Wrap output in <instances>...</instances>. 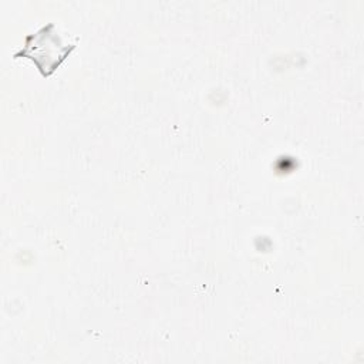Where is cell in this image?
<instances>
[{
	"instance_id": "obj_1",
	"label": "cell",
	"mask_w": 364,
	"mask_h": 364,
	"mask_svg": "<svg viewBox=\"0 0 364 364\" xmlns=\"http://www.w3.org/2000/svg\"><path fill=\"white\" fill-rule=\"evenodd\" d=\"M53 28L54 24L50 23L36 34H28L24 48L14 54L16 58H31L43 75H50L74 48V46H63L60 37L51 31Z\"/></svg>"
}]
</instances>
